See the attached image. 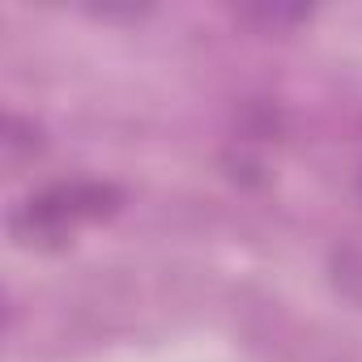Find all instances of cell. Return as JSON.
<instances>
[{
    "instance_id": "cell-1",
    "label": "cell",
    "mask_w": 362,
    "mask_h": 362,
    "mask_svg": "<svg viewBox=\"0 0 362 362\" xmlns=\"http://www.w3.org/2000/svg\"><path fill=\"white\" fill-rule=\"evenodd\" d=\"M247 18H264V22H298V18H307L311 9H303V5H294V9H281V5H269V9H243Z\"/></svg>"
}]
</instances>
